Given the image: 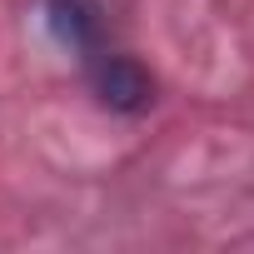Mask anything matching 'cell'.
<instances>
[{"instance_id": "1", "label": "cell", "mask_w": 254, "mask_h": 254, "mask_svg": "<svg viewBox=\"0 0 254 254\" xmlns=\"http://www.w3.org/2000/svg\"><path fill=\"white\" fill-rule=\"evenodd\" d=\"M95 95H100L110 110H120V115H140V110H150V100H155V80H150V70H145L140 60H130V55H105V60L95 65Z\"/></svg>"}, {"instance_id": "2", "label": "cell", "mask_w": 254, "mask_h": 254, "mask_svg": "<svg viewBox=\"0 0 254 254\" xmlns=\"http://www.w3.org/2000/svg\"><path fill=\"white\" fill-rule=\"evenodd\" d=\"M50 25L70 50H90L95 45V10L85 0H50Z\"/></svg>"}]
</instances>
